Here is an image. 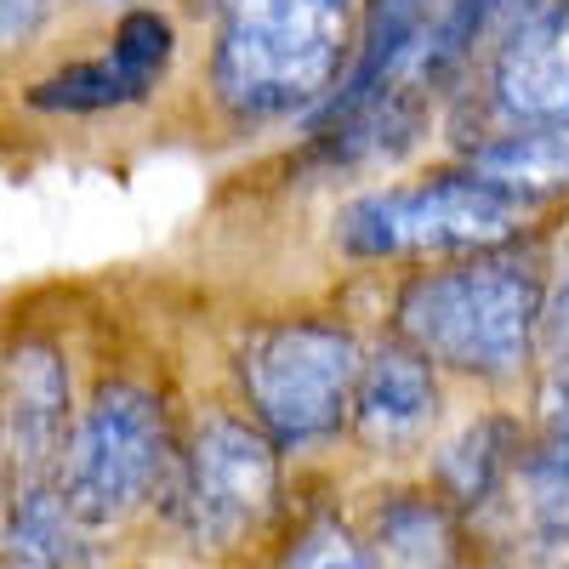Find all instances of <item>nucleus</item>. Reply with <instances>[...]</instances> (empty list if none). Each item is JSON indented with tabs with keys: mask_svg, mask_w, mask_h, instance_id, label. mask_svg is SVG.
I'll use <instances>...</instances> for the list:
<instances>
[{
	"mask_svg": "<svg viewBox=\"0 0 569 569\" xmlns=\"http://www.w3.org/2000/svg\"><path fill=\"white\" fill-rule=\"evenodd\" d=\"M69 445V365L52 342H18L0 365V456L18 485L58 479Z\"/></svg>",
	"mask_w": 569,
	"mask_h": 569,
	"instance_id": "nucleus-9",
	"label": "nucleus"
},
{
	"mask_svg": "<svg viewBox=\"0 0 569 569\" xmlns=\"http://www.w3.org/2000/svg\"><path fill=\"white\" fill-rule=\"evenodd\" d=\"M518 456H525V433L512 416H479L467 421L450 445L433 450V490L467 518L485 512L512 479H518Z\"/></svg>",
	"mask_w": 569,
	"mask_h": 569,
	"instance_id": "nucleus-14",
	"label": "nucleus"
},
{
	"mask_svg": "<svg viewBox=\"0 0 569 569\" xmlns=\"http://www.w3.org/2000/svg\"><path fill=\"white\" fill-rule=\"evenodd\" d=\"M467 171H479L512 206H541L569 194V120L558 126H501L467 142Z\"/></svg>",
	"mask_w": 569,
	"mask_h": 569,
	"instance_id": "nucleus-11",
	"label": "nucleus"
},
{
	"mask_svg": "<svg viewBox=\"0 0 569 569\" xmlns=\"http://www.w3.org/2000/svg\"><path fill=\"white\" fill-rule=\"evenodd\" d=\"M541 342L547 348H569V257H563L558 279L547 284V297H541Z\"/></svg>",
	"mask_w": 569,
	"mask_h": 569,
	"instance_id": "nucleus-19",
	"label": "nucleus"
},
{
	"mask_svg": "<svg viewBox=\"0 0 569 569\" xmlns=\"http://www.w3.org/2000/svg\"><path fill=\"white\" fill-rule=\"evenodd\" d=\"M525 206L479 177V171H439L393 188H370L337 211V246L359 262H393V257H467L512 246Z\"/></svg>",
	"mask_w": 569,
	"mask_h": 569,
	"instance_id": "nucleus-4",
	"label": "nucleus"
},
{
	"mask_svg": "<svg viewBox=\"0 0 569 569\" xmlns=\"http://www.w3.org/2000/svg\"><path fill=\"white\" fill-rule=\"evenodd\" d=\"M518 485H525L536 536L563 547L569 541V353L563 348H558V365L541 388L536 439L518 456Z\"/></svg>",
	"mask_w": 569,
	"mask_h": 569,
	"instance_id": "nucleus-13",
	"label": "nucleus"
},
{
	"mask_svg": "<svg viewBox=\"0 0 569 569\" xmlns=\"http://www.w3.org/2000/svg\"><path fill=\"white\" fill-rule=\"evenodd\" d=\"M485 103L479 131L501 126H558L569 120V0H552L547 12L512 23L485 52ZM461 137V142H472Z\"/></svg>",
	"mask_w": 569,
	"mask_h": 569,
	"instance_id": "nucleus-7",
	"label": "nucleus"
},
{
	"mask_svg": "<svg viewBox=\"0 0 569 569\" xmlns=\"http://www.w3.org/2000/svg\"><path fill=\"white\" fill-rule=\"evenodd\" d=\"M359 342L330 319H273L257 325L233 353V376L251 405V421L279 450H313L342 433L353 382H359Z\"/></svg>",
	"mask_w": 569,
	"mask_h": 569,
	"instance_id": "nucleus-3",
	"label": "nucleus"
},
{
	"mask_svg": "<svg viewBox=\"0 0 569 569\" xmlns=\"http://www.w3.org/2000/svg\"><path fill=\"white\" fill-rule=\"evenodd\" d=\"M160 501L200 552L246 541L279 501V445L257 421L211 410L177 445Z\"/></svg>",
	"mask_w": 569,
	"mask_h": 569,
	"instance_id": "nucleus-6",
	"label": "nucleus"
},
{
	"mask_svg": "<svg viewBox=\"0 0 569 569\" xmlns=\"http://www.w3.org/2000/svg\"><path fill=\"white\" fill-rule=\"evenodd\" d=\"M284 563H325V569H359V563H370V552H365V541L342 525L337 512H313L308 525L291 536V552H284Z\"/></svg>",
	"mask_w": 569,
	"mask_h": 569,
	"instance_id": "nucleus-17",
	"label": "nucleus"
},
{
	"mask_svg": "<svg viewBox=\"0 0 569 569\" xmlns=\"http://www.w3.org/2000/svg\"><path fill=\"white\" fill-rule=\"evenodd\" d=\"M177 58V29L137 7L120 18L114 40L103 58H86V63H69L58 74H46L34 91H29V109L40 114H109V109H131L142 103L149 91L166 80Z\"/></svg>",
	"mask_w": 569,
	"mask_h": 569,
	"instance_id": "nucleus-8",
	"label": "nucleus"
},
{
	"mask_svg": "<svg viewBox=\"0 0 569 569\" xmlns=\"http://www.w3.org/2000/svg\"><path fill=\"white\" fill-rule=\"evenodd\" d=\"M439 416V376L433 359H421L410 342H388L370 359H359V382L348 405L353 439L376 456H399L410 450Z\"/></svg>",
	"mask_w": 569,
	"mask_h": 569,
	"instance_id": "nucleus-10",
	"label": "nucleus"
},
{
	"mask_svg": "<svg viewBox=\"0 0 569 569\" xmlns=\"http://www.w3.org/2000/svg\"><path fill=\"white\" fill-rule=\"evenodd\" d=\"M80 518L63 496L58 479H34L18 485L12 512H7V536H0V558L23 563V569H52V563H86V541H80Z\"/></svg>",
	"mask_w": 569,
	"mask_h": 569,
	"instance_id": "nucleus-16",
	"label": "nucleus"
},
{
	"mask_svg": "<svg viewBox=\"0 0 569 569\" xmlns=\"http://www.w3.org/2000/svg\"><path fill=\"white\" fill-rule=\"evenodd\" d=\"M376 563H456L461 547V512L439 490H399L382 496V507L370 512L365 536Z\"/></svg>",
	"mask_w": 569,
	"mask_h": 569,
	"instance_id": "nucleus-15",
	"label": "nucleus"
},
{
	"mask_svg": "<svg viewBox=\"0 0 569 569\" xmlns=\"http://www.w3.org/2000/svg\"><path fill=\"white\" fill-rule=\"evenodd\" d=\"M365 0H217L211 91L240 126L313 114L348 74Z\"/></svg>",
	"mask_w": 569,
	"mask_h": 569,
	"instance_id": "nucleus-1",
	"label": "nucleus"
},
{
	"mask_svg": "<svg viewBox=\"0 0 569 569\" xmlns=\"http://www.w3.org/2000/svg\"><path fill=\"white\" fill-rule=\"evenodd\" d=\"M541 273L518 251L490 246L405 279L393 330L421 359H433V370L507 382L541 342Z\"/></svg>",
	"mask_w": 569,
	"mask_h": 569,
	"instance_id": "nucleus-2",
	"label": "nucleus"
},
{
	"mask_svg": "<svg viewBox=\"0 0 569 569\" xmlns=\"http://www.w3.org/2000/svg\"><path fill=\"white\" fill-rule=\"evenodd\" d=\"M58 7L63 0H0V52H18L23 40H34L58 18Z\"/></svg>",
	"mask_w": 569,
	"mask_h": 569,
	"instance_id": "nucleus-18",
	"label": "nucleus"
},
{
	"mask_svg": "<svg viewBox=\"0 0 569 569\" xmlns=\"http://www.w3.org/2000/svg\"><path fill=\"white\" fill-rule=\"evenodd\" d=\"M177 445L160 393L137 382H103L74 416L58 461V485L86 530H114L166 485Z\"/></svg>",
	"mask_w": 569,
	"mask_h": 569,
	"instance_id": "nucleus-5",
	"label": "nucleus"
},
{
	"mask_svg": "<svg viewBox=\"0 0 569 569\" xmlns=\"http://www.w3.org/2000/svg\"><path fill=\"white\" fill-rule=\"evenodd\" d=\"M547 7L552 0H439L433 23H427V40L416 52L421 86L433 91V98H445V91L479 63V52H490L512 23H525Z\"/></svg>",
	"mask_w": 569,
	"mask_h": 569,
	"instance_id": "nucleus-12",
	"label": "nucleus"
}]
</instances>
